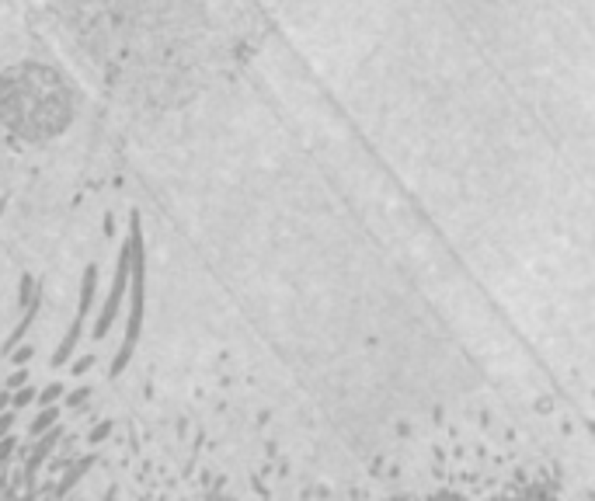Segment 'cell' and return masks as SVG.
<instances>
[{"mask_svg":"<svg viewBox=\"0 0 595 501\" xmlns=\"http://www.w3.org/2000/svg\"><path fill=\"white\" fill-rule=\"evenodd\" d=\"M8 359H11L15 366H25V362H32V345H22V348H15Z\"/></svg>","mask_w":595,"mask_h":501,"instance_id":"obj_12","label":"cell"},{"mask_svg":"<svg viewBox=\"0 0 595 501\" xmlns=\"http://www.w3.org/2000/svg\"><path fill=\"white\" fill-rule=\"evenodd\" d=\"M129 247H133V272H129V282H133V296H129V321H126V338L108 366V380L122 376L133 352H136V341H140V331H143V307H146V250H143V226H140V216L133 212V226H129Z\"/></svg>","mask_w":595,"mask_h":501,"instance_id":"obj_1","label":"cell"},{"mask_svg":"<svg viewBox=\"0 0 595 501\" xmlns=\"http://www.w3.org/2000/svg\"><path fill=\"white\" fill-rule=\"evenodd\" d=\"M4 209H8V202H4V198H0V216H4Z\"/></svg>","mask_w":595,"mask_h":501,"instance_id":"obj_17","label":"cell"},{"mask_svg":"<svg viewBox=\"0 0 595 501\" xmlns=\"http://www.w3.org/2000/svg\"><path fill=\"white\" fill-rule=\"evenodd\" d=\"M84 321H87V314L77 310L74 321H70V328H67V334H63V341H60L56 352H53V366H67V362L74 359V352H77V345H81V338H84Z\"/></svg>","mask_w":595,"mask_h":501,"instance_id":"obj_4","label":"cell"},{"mask_svg":"<svg viewBox=\"0 0 595 501\" xmlns=\"http://www.w3.org/2000/svg\"><path fill=\"white\" fill-rule=\"evenodd\" d=\"M22 387H28V369H18V373L4 383V390H22Z\"/></svg>","mask_w":595,"mask_h":501,"instance_id":"obj_13","label":"cell"},{"mask_svg":"<svg viewBox=\"0 0 595 501\" xmlns=\"http://www.w3.org/2000/svg\"><path fill=\"white\" fill-rule=\"evenodd\" d=\"M22 442H18V435H4V439H0V466H4L11 456H15V449H18Z\"/></svg>","mask_w":595,"mask_h":501,"instance_id":"obj_8","label":"cell"},{"mask_svg":"<svg viewBox=\"0 0 595 501\" xmlns=\"http://www.w3.org/2000/svg\"><path fill=\"white\" fill-rule=\"evenodd\" d=\"M60 439H63V428H60V425H56V428H49L46 435H39V439H35V445H32V456L25 459V477H28V480H32V477L39 473V466H42V463H46V459L56 452Z\"/></svg>","mask_w":595,"mask_h":501,"instance_id":"obj_3","label":"cell"},{"mask_svg":"<svg viewBox=\"0 0 595 501\" xmlns=\"http://www.w3.org/2000/svg\"><path fill=\"white\" fill-rule=\"evenodd\" d=\"M94 463H98V456H94V452H91V456H84V459H77V463H70V466L63 470V477L53 484V494H56V498H67V494H70V491H74V487L91 473V466H94Z\"/></svg>","mask_w":595,"mask_h":501,"instance_id":"obj_5","label":"cell"},{"mask_svg":"<svg viewBox=\"0 0 595 501\" xmlns=\"http://www.w3.org/2000/svg\"><path fill=\"white\" fill-rule=\"evenodd\" d=\"M91 366H94V359H91V355H81V359H77V362H74L70 369H74V376H84V373L91 369Z\"/></svg>","mask_w":595,"mask_h":501,"instance_id":"obj_14","label":"cell"},{"mask_svg":"<svg viewBox=\"0 0 595 501\" xmlns=\"http://www.w3.org/2000/svg\"><path fill=\"white\" fill-rule=\"evenodd\" d=\"M35 397H39V393H35L32 387H22V390H15V400H11V407H15V411H18V407H28Z\"/></svg>","mask_w":595,"mask_h":501,"instance_id":"obj_9","label":"cell"},{"mask_svg":"<svg viewBox=\"0 0 595 501\" xmlns=\"http://www.w3.org/2000/svg\"><path fill=\"white\" fill-rule=\"evenodd\" d=\"M63 390H67L63 383H49V387H42V390H39V397H35V400H39L42 407H53V404L63 397Z\"/></svg>","mask_w":595,"mask_h":501,"instance_id":"obj_7","label":"cell"},{"mask_svg":"<svg viewBox=\"0 0 595 501\" xmlns=\"http://www.w3.org/2000/svg\"><path fill=\"white\" fill-rule=\"evenodd\" d=\"M108 435H112V421H101L98 428H91L87 442H91V445H98V442H101V439H108Z\"/></svg>","mask_w":595,"mask_h":501,"instance_id":"obj_11","label":"cell"},{"mask_svg":"<svg viewBox=\"0 0 595 501\" xmlns=\"http://www.w3.org/2000/svg\"><path fill=\"white\" fill-rule=\"evenodd\" d=\"M18 425V411L11 407V411H4V414H0V439H4V435H11V428Z\"/></svg>","mask_w":595,"mask_h":501,"instance_id":"obj_10","label":"cell"},{"mask_svg":"<svg viewBox=\"0 0 595 501\" xmlns=\"http://www.w3.org/2000/svg\"><path fill=\"white\" fill-rule=\"evenodd\" d=\"M87 393H91V390H87V387H81V390H74V393L67 397V404H70V407H81V404L87 400Z\"/></svg>","mask_w":595,"mask_h":501,"instance_id":"obj_15","label":"cell"},{"mask_svg":"<svg viewBox=\"0 0 595 501\" xmlns=\"http://www.w3.org/2000/svg\"><path fill=\"white\" fill-rule=\"evenodd\" d=\"M56 421H60V407H56V404H53V407H42V411L28 421V435L39 439V435H46L49 428H56Z\"/></svg>","mask_w":595,"mask_h":501,"instance_id":"obj_6","label":"cell"},{"mask_svg":"<svg viewBox=\"0 0 595 501\" xmlns=\"http://www.w3.org/2000/svg\"><path fill=\"white\" fill-rule=\"evenodd\" d=\"M129 272H133V247H129V240H126V244H122V250H119V262H115L112 289H108L105 307H101V314H98V321H94V338H98V341H101V338H108V331H112V324H115V317H119V307H122V296H126Z\"/></svg>","mask_w":595,"mask_h":501,"instance_id":"obj_2","label":"cell"},{"mask_svg":"<svg viewBox=\"0 0 595 501\" xmlns=\"http://www.w3.org/2000/svg\"><path fill=\"white\" fill-rule=\"evenodd\" d=\"M11 400H15V390H4V387H0V414L11 411Z\"/></svg>","mask_w":595,"mask_h":501,"instance_id":"obj_16","label":"cell"}]
</instances>
